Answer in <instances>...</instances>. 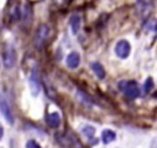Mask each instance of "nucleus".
<instances>
[{
    "label": "nucleus",
    "instance_id": "nucleus-1",
    "mask_svg": "<svg viewBox=\"0 0 157 148\" xmlns=\"http://www.w3.org/2000/svg\"><path fill=\"white\" fill-rule=\"evenodd\" d=\"M50 35V28L48 24L42 23L38 26L36 33H34V38H33V44L37 49H43L48 38Z\"/></svg>",
    "mask_w": 157,
    "mask_h": 148
},
{
    "label": "nucleus",
    "instance_id": "nucleus-2",
    "mask_svg": "<svg viewBox=\"0 0 157 148\" xmlns=\"http://www.w3.org/2000/svg\"><path fill=\"white\" fill-rule=\"evenodd\" d=\"M119 88L130 99H135L140 95V89L135 81H121L119 83Z\"/></svg>",
    "mask_w": 157,
    "mask_h": 148
},
{
    "label": "nucleus",
    "instance_id": "nucleus-3",
    "mask_svg": "<svg viewBox=\"0 0 157 148\" xmlns=\"http://www.w3.org/2000/svg\"><path fill=\"white\" fill-rule=\"evenodd\" d=\"M2 61H4V66L6 68L13 67V65L16 62V50H15L13 45L10 43H6L2 48Z\"/></svg>",
    "mask_w": 157,
    "mask_h": 148
},
{
    "label": "nucleus",
    "instance_id": "nucleus-4",
    "mask_svg": "<svg viewBox=\"0 0 157 148\" xmlns=\"http://www.w3.org/2000/svg\"><path fill=\"white\" fill-rule=\"evenodd\" d=\"M114 51L117 54L118 57L120 59H126L129 55H130V51H131V46H130V43L125 39H121L119 40L115 46H114Z\"/></svg>",
    "mask_w": 157,
    "mask_h": 148
},
{
    "label": "nucleus",
    "instance_id": "nucleus-5",
    "mask_svg": "<svg viewBox=\"0 0 157 148\" xmlns=\"http://www.w3.org/2000/svg\"><path fill=\"white\" fill-rule=\"evenodd\" d=\"M0 111H1L2 116L5 117V120L9 124H12L13 122V115H12L10 104H9L7 99L5 98V95L2 93H0Z\"/></svg>",
    "mask_w": 157,
    "mask_h": 148
},
{
    "label": "nucleus",
    "instance_id": "nucleus-6",
    "mask_svg": "<svg viewBox=\"0 0 157 148\" xmlns=\"http://www.w3.org/2000/svg\"><path fill=\"white\" fill-rule=\"evenodd\" d=\"M29 88L32 92V95H38L39 91H40V81H39V75L37 68H33L29 76Z\"/></svg>",
    "mask_w": 157,
    "mask_h": 148
},
{
    "label": "nucleus",
    "instance_id": "nucleus-7",
    "mask_svg": "<svg viewBox=\"0 0 157 148\" xmlns=\"http://www.w3.org/2000/svg\"><path fill=\"white\" fill-rule=\"evenodd\" d=\"M80 55H78V53H76V51H72V53H70L67 56H66V65H67V67H70V68H76L78 65H80Z\"/></svg>",
    "mask_w": 157,
    "mask_h": 148
},
{
    "label": "nucleus",
    "instance_id": "nucleus-8",
    "mask_svg": "<svg viewBox=\"0 0 157 148\" xmlns=\"http://www.w3.org/2000/svg\"><path fill=\"white\" fill-rule=\"evenodd\" d=\"M45 121H47V124H48L50 127L56 128V127H59V125H60V122H61V117H60V115H59L58 113H50V114L47 115Z\"/></svg>",
    "mask_w": 157,
    "mask_h": 148
},
{
    "label": "nucleus",
    "instance_id": "nucleus-9",
    "mask_svg": "<svg viewBox=\"0 0 157 148\" xmlns=\"http://www.w3.org/2000/svg\"><path fill=\"white\" fill-rule=\"evenodd\" d=\"M70 27L74 34H77L80 27H81V17L78 15H72L70 17Z\"/></svg>",
    "mask_w": 157,
    "mask_h": 148
},
{
    "label": "nucleus",
    "instance_id": "nucleus-10",
    "mask_svg": "<svg viewBox=\"0 0 157 148\" xmlns=\"http://www.w3.org/2000/svg\"><path fill=\"white\" fill-rule=\"evenodd\" d=\"M22 18H23L25 24H27V26L31 24V22H32V7L29 5L25 6L23 12H22Z\"/></svg>",
    "mask_w": 157,
    "mask_h": 148
},
{
    "label": "nucleus",
    "instance_id": "nucleus-11",
    "mask_svg": "<svg viewBox=\"0 0 157 148\" xmlns=\"http://www.w3.org/2000/svg\"><path fill=\"white\" fill-rule=\"evenodd\" d=\"M92 70H93L94 75H96L99 80L104 78V76H105V71H104L103 66H102L99 62H93V64H92Z\"/></svg>",
    "mask_w": 157,
    "mask_h": 148
},
{
    "label": "nucleus",
    "instance_id": "nucleus-12",
    "mask_svg": "<svg viewBox=\"0 0 157 148\" xmlns=\"http://www.w3.org/2000/svg\"><path fill=\"white\" fill-rule=\"evenodd\" d=\"M114 139H115V132H114V131H112V130H104V131L102 132V141H103L105 144L113 142Z\"/></svg>",
    "mask_w": 157,
    "mask_h": 148
},
{
    "label": "nucleus",
    "instance_id": "nucleus-13",
    "mask_svg": "<svg viewBox=\"0 0 157 148\" xmlns=\"http://www.w3.org/2000/svg\"><path fill=\"white\" fill-rule=\"evenodd\" d=\"M82 133H83L86 137L91 138V137L94 135V127H92V126H85V127L82 128Z\"/></svg>",
    "mask_w": 157,
    "mask_h": 148
},
{
    "label": "nucleus",
    "instance_id": "nucleus-14",
    "mask_svg": "<svg viewBox=\"0 0 157 148\" xmlns=\"http://www.w3.org/2000/svg\"><path fill=\"white\" fill-rule=\"evenodd\" d=\"M144 88H145V92H146V93H148V92L153 88V81H152V78H151V77H148V78L146 80Z\"/></svg>",
    "mask_w": 157,
    "mask_h": 148
},
{
    "label": "nucleus",
    "instance_id": "nucleus-15",
    "mask_svg": "<svg viewBox=\"0 0 157 148\" xmlns=\"http://www.w3.org/2000/svg\"><path fill=\"white\" fill-rule=\"evenodd\" d=\"M26 148H40V146H39V144H38L36 141L31 139V141H28V142H27Z\"/></svg>",
    "mask_w": 157,
    "mask_h": 148
},
{
    "label": "nucleus",
    "instance_id": "nucleus-16",
    "mask_svg": "<svg viewBox=\"0 0 157 148\" xmlns=\"http://www.w3.org/2000/svg\"><path fill=\"white\" fill-rule=\"evenodd\" d=\"M151 148H157V137L153 138V141L151 142Z\"/></svg>",
    "mask_w": 157,
    "mask_h": 148
},
{
    "label": "nucleus",
    "instance_id": "nucleus-17",
    "mask_svg": "<svg viewBox=\"0 0 157 148\" xmlns=\"http://www.w3.org/2000/svg\"><path fill=\"white\" fill-rule=\"evenodd\" d=\"M69 0H55V2L58 4V5H61V4H64V2H67Z\"/></svg>",
    "mask_w": 157,
    "mask_h": 148
},
{
    "label": "nucleus",
    "instance_id": "nucleus-18",
    "mask_svg": "<svg viewBox=\"0 0 157 148\" xmlns=\"http://www.w3.org/2000/svg\"><path fill=\"white\" fill-rule=\"evenodd\" d=\"M2 135H4V130H2V126L0 125V139H1V137H2Z\"/></svg>",
    "mask_w": 157,
    "mask_h": 148
}]
</instances>
